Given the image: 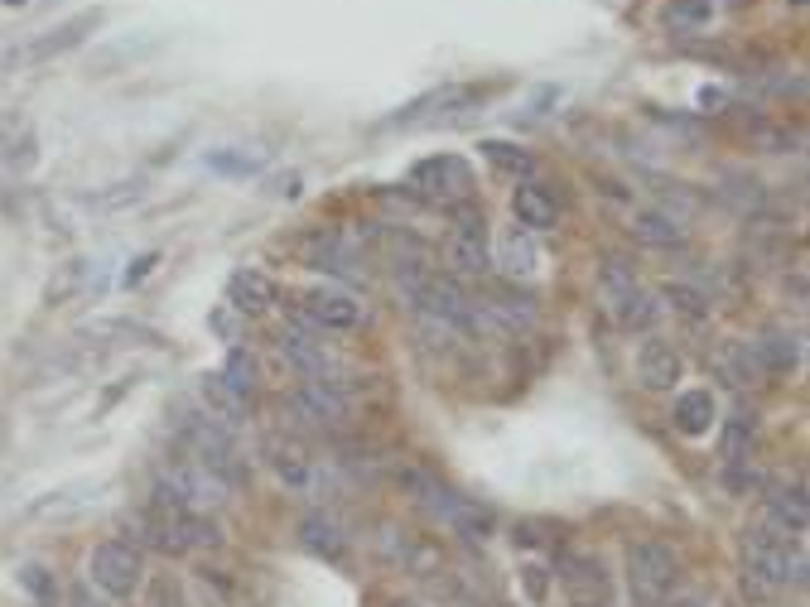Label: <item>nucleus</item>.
Returning a JSON list of instances; mask_svg holds the SVG:
<instances>
[{"label": "nucleus", "mask_w": 810, "mask_h": 607, "mask_svg": "<svg viewBox=\"0 0 810 607\" xmlns=\"http://www.w3.org/2000/svg\"><path fill=\"white\" fill-rule=\"evenodd\" d=\"M675 573H680V565H675V555L661 540H637V545H627V589H633V598L641 607L666 603L675 589Z\"/></svg>", "instance_id": "nucleus-1"}, {"label": "nucleus", "mask_w": 810, "mask_h": 607, "mask_svg": "<svg viewBox=\"0 0 810 607\" xmlns=\"http://www.w3.org/2000/svg\"><path fill=\"white\" fill-rule=\"evenodd\" d=\"M87 579L93 589H101L107 598H131L145 579V559H140V545L131 540H101L87 559Z\"/></svg>", "instance_id": "nucleus-2"}, {"label": "nucleus", "mask_w": 810, "mask_h": 607, "mask_svg": "<svg viewBox=\"0 0 810 607\" xmlns=\"http://www.w3.org/2000/svg\"><path fill=\"white\" fill-rule=\"evenodd\" d=\"M410 194L420 202H444V208H454V202L472 198V169L458 160V154H430V160H420L410 169Z\"/></svg>", "instance_id": "nucleus-3"}, {"label": "nucleus", "mask_w": 810, "mask_h": 607, "mask_svg": "<svg viewBox=\"0 0 810 607\" xmlns=\"http://www.w3.org/2000/svg\"><path fill=\"white\" fill-rule=\"evenodd\" d=\"M160 482L188 506V511H212V506H222V501H228V492H232L228 482H222L212 468H202L194 454L169 458L164 472H160Z\"/></svg>", "instance_id": "nucleus-4"}, {"label": "nucleus", "mask_w": 810, "mask_h": 607, "mask_svg": "<svg viewBox=\"0 0 810 607\" xmlns=\"http://www.w3.org/2000/svg\"><path fill=\"white\" fill-rule=\"evenodd\" d=\"M290 410H295L304 424H319V430L353 420V400H347L343 381H299V386L290 391Z\"/></svg>", "instance_id": "nucleus-5"}, {"label": "nucleus", "mask_w": 810, "mask_h": 607, "mask_svg": "<svg viewBox=\"0 0 810 607\" xmlns=\"http://www.w3.org/2000/svg\"><path fill=\"white\" fill-rule=\"evenodd\" d=\"M295 319L319 333H353L363 323V304L343 289H309V295H299Z\"/></svg>", "instance_id": "nucleus-6"}, {"label": "nucleus", "mask_w": 810, "mask_h": 607, "mask_svg": "<svg viewBox=\"0 0 810 607\" xmlns=\"http://www.w3.org/2000/svg\"><path fill=\"white\" fill-rule=\"evenodd\" d=\"M101 25V10H83V15H73V20H63L59 29H49V34H39L34 44H25V49H15V53H5L0 63H49V59H59V53L68 49H77V44L87 39Z\"/></svg>", "instance_id": "nucleus-7"}, {"label": "nucleus", "mask_w": 810, "mask_h": 607, "mask_svg": "<svg viewBox=\"0 0 810 607\" xmlns=\"http://www.w3.org/2000/svg\"><path fill=\"white\" fill-rule=\"evenodd\" d=\"M261 458L270 463V472H275L280 487H290V492H309V482H314V463H309V454H304L295 438H285V434H266Z\"/></svg>", "instance_id": "nucleus-8"}, {"label": "nucleus", "mask_w": 810, "mask_h": 607, "mask_svg": "<svg viewBox=\"0 0 810 607\" xmlns=\"http://www.w3.org/2000/svg\"><path fill=\"white\" fill-rule=\"evenodd\" d=\"M512 218L521 232H550L560 222V202L550 194L545 184H536V178H521V184L512 188Z\"/></svg>", "instance_id": "nucleus-9"}, {"label": "nucleus", "mask_w": 810, "mask_h": 607, "mask_svg": "<svg viewBox=\"0 0 810 607\" xmlns=\"http://www.w3.org/2000/svg\"><path fill=\"white\" fill-rule=\"evenodd\" d=\"M444 265L464 280H488L492 275V246L482 232H449L444 236Z\"/></svg>", "instance_id": "nucleus-10"}, {"label": "nucleus", "mask_w": 810, "mask_h": 607, "mask_svg": "<svg viewBox=\"0 0 810 607\" xmlns=\"http://www.w3.org/2000/svg\"><path fill=\"white\" fill-rule=\"evenodd\" d=\"M709 371H714L724 386H752V381L762 376V367H758V352H752V343H742V337H728V343H719L714 352H709Z\"/></svg>", "instance_id": "nucleus-11"}, {"label": "nucleus", "mask_w": 810, "mask_h": 607, "mask_svg": "<svg viewBox=\"0 0 810 607\" xmlns=\"http://www.w3.org/2000/svg\"><path fill=\"white\" fill-rule=\"evenodd\" d=\"M752 352H758V367L762 376H791L796 367H801V333L791 329H762V337L752 343Z\"/></svg>", "instance_id": "nucleus-12"}, {"label": "nucleus", "mask_w": 810, "mask_h": 607, "mask_svg": "<svg viewBox=\"0 0 810 607\" xmlns=\"http://www.w3.org/2000/svg\"><path fill=\"white\" fill-rule=\"evenodd\" d=\"M299 545L309 549L314 559H323V565H347V535H343V525H338L333 516H323V511H309L299 521Z\"/></svg>", "instance_id": "nucleus-13"}, {"label": "nucleus", "mask_w": 810, "mask_h": 607, "mask_svg": "<svg viewBox=\"0 0 810 607\" xmlns=\"http://www.w3.org/2000/svg\"><path fill=\"white\" fill-rule=\"evenodd\" d=\"M714 194L724 208H734L738 218H758V212L768 208V188H762V178L748 174V169H724Z\"/></svg>", "instance_id": "nucleus-14"}, {"label": "nucleus", "mask_w": 810, "mask_h": 607, "mask_svg": "<svg viewBox=\"0 0 810 607\" xmlns=\"http://www.w3.org/2000/svg\"><path fill=\"white\" fill-rule=\"evenodd\" d=\"M228 304L236 313H246V319H261V313H270V304H275V280L266 270H236L228 280Z\"/></svg>", "instance_id": "nucleus-15"}, {"label": "nucleus", "mask_w": 810, "mask_h": 607, "mask_svg": "<svg viewBox=\"0 0 810 607\" xmlns=\"http://www.w3.org/2000/svg\"><path fill=\"white\" fill-rule=\"evenodd\" d=\"M685 376V362L671 343H647L637 352V381L647 391H675V381Z\"/></svg>", "instance_id": "nucleus-16"}, {"label": "nucleus", "mask_w": 810, "mask_h": 607, "mask_svg": "<svg viewBox=\"0 0 810 607\" xmlns=\"http://www.w3.org/2000/svg\"><path fill=\"white\" fill-rule=\"evenodd\" d=\"M627 232H633L641 246H651V251H680V246H685V222L666 218L661 208L633 212V227H627Z\"/></svg>", "instance_id": "nucleus-17"}, {"label": "nucleus", "mask_w": 810, "mask_h": 607, "mask_svg": "<svg viewBox=\"0 0 810 607\" xmlns=\"http://www.w3.org/2000/svg\"><path fill=\"white\" fill-rule=\"evenodd\" d=\"M560 579H565V589L574 593L579 607L608 603V573H603V565H593V559H565V565H560Z\"/></svg>", "instance_id": "nucleus-18"}, {"label": "nucleus", "mask_w": 810, "mask_h": 607, "mask_svg": "<svg viewBox=\"0 0 810 607\" xmlns=\"http://www.w3.org/2000/svg\"><path fill=\"white\" fill-rule=\"evenodd\" d=\"M198 396H202V410H208L218 424H228V430H236V424L246 420V410H251V400H242V396H236V391L228 386V381L212 376V371L198 381Z\"/></svg>", "instance_id": "nucleus-19"}, {"label": "nucleus", "mask_w": 810, "mask_h": 607, "mask_svg": "<svg viewBox=\"0 0 810 607\" xmlns=\"http://www.w3.org/2000/svg\"><path fill=\"white\" fill-rule=\"evenodd\" d=\"M714 391H680L675 396V410H671V420H675V430L680 434H690V438H700L714 430Z\"/></svg>", "instance_id": "nucleus-20"}, {"label": "nucleus", "mask_w": 810, "mask_h": 607, "mask_svg": "<svg viewBox=\"0 0 810 607\" xmlns=\"http://www.w3.org/2000/svg\"><path fill=\"white\" fill-rule=\"evenodd\" d=\"M444 525L458 540H468V545H488L492 525H498V521H492L488 506H478V501H468V497H454V506H449V516H444Z\"/></svg>", "instance_id": "nucleus-21"}, {"label": "nucleus", "mask_w": 810, "mask_h": 607, "mask_svg": "<svg viewBox=\"0 0 810 607\" xmlns=\"http://www.w3.org/2000/svg\"><path fill=\"white\" fill-rule=\"evenodd\" d=\"M752 438H758V414L734 410L724 420V430H719V458H724L728 468L748 463V458H752Z\"/></svg>", "instance_id": "nucleus-22"}, {"label": "nucleus", "mask_w": 810, "mask_h": 607, "mask_svg": "<svg viewBox=\"0 0 810 607\" xmlns=\"http://www.w3.org/2000/svg\"><path fill=\"white\" fill-rule=\"evenodd\" d=\"M768 521H772V525H782V531H786V535H796V540L806 535L810 511H806V487H801V482H796V487L772 492V497H768Z\"/></svg>", "instance_id": "nucleus-23"}, {"label": "nucleus", "mask_w": 810, "mask_h": 607, "mask_svg": "<svg viewBox=\"0 0 810 607\" xmlns=\"http://www.w3.org/2000/svg\"><path fill=\"white\" fill-rule=\"evenodd\" d=\"M661 25L671 34H700L704 25H714V0H666Z\"/></svg>", "instance_id": "nucleus-24"}, {"label": "nucleus", "mask_w": 810, "mask_h": 607, "mask_svg": "<svg viewBox=\"0 0 810 607\" xmlns=\"http://www.w3.org/2000/svg\"><path fill=\"white\" fill-rule=\"evenodd\" d=\"M661 304H671L680 319H695V323L714 313V299H709L700 285H690V280H666V285H661Z\"/></svg>", "instance_id": "nucleus-25"}, {"label": "nucleus", "mask_w": 810, "mask_h": 607, "mask_svg": "<svg viewBox=\"0 0 810 607\" xmlns=\"http://www.w3.org/2000/svg\"><path fill=\"white\" fill-rule=\"evenodd\" d=\"M641 280H637V265L633 261H623V256H603V265H599V295L603 304L613 309L617 299L627 295V289H637Z\"/></svg>", "instance_id": "nucleus-26"}, {"label": "nucleus", "mask_w": 810, "mask_h": 607, "mask_svg": "<svg viewBox=\"0 0 810 607\" xmlns=\"http://www.w3.org/2000/svg\"><path fill=\"white\" fill-rule=\"evenodd\" d=\"M492 265H502L512 280L531 275V270H536V246H531V236H526L521 227L506 232V236H502V251L492 256Z\"/></svg>", "instance_id": "nucleus-27"}, {"label": "nucleus", "mask_w": 810, "mask_h": 607, "mask_svg": "<svg viewBox=\"0 0 810 607\" xmlns=\"http://www.w3.org/2000/svg\"><path fill=\"white\" fill-rule=\"evenodd\" d=\"M608 313H613V319L623 323L627 333H637V329H651V323H656V313H661V309H656V299H651L647 289L637 285V289H627V295L617 299V304H613V309H608Z\"/></svg>", "instance_id": "nucleus-28"}, {"label": "nucleus", "mask_w": 810, "mask_h": 607, "mask_svg": "<svg viewBox=\"0 0 810 607\" xmlns=\"http://www.w3.org/2000/svg\"><path fill=\"white\" fill-rule=\"evenodd\" d=\"M218 376L228 381V386H232L242 400H251V396H256V381H261V371H256V357L246 352V347H232V352H228V362H222Z\"/></svg>", "instance_id": "nucleus-29"}, {"label": "nucleus", "mask_w": 810, "mask_h": 607, "mask_svg": "<svg viewBox=\"0 0 810 607\" xmlns=\"http://www.w3.org/2000/svg\"><path fill=\"white\" fill-rule=\"evenodd\" d=\"M482 160L498 169V174H512L516 184L531 174V154H526L521 145H512V140H482Z\"/></svg>", "instance_id": "nucleus-30"}, {"label": "nucleus", "mask_w": 810, "mask_h": 607, "mask_svg": "<svg viewBox=\"0 0 810 607\" xmlns=\"http://www.w3.org/2000/svg\"><path fill=\"white\" fill-rule=\"evenodd\" d=\"M208 169L232 174V178H251V174H261V169H266V150H242V145H232V150H212Z\"/></svg>", "instance_id": "nucleus-31"}, {"label": "nucleus", "mask_w": 810, "mask_h": 607, "mask_svg": "<svg viewBox=\"0 0 810 607\" xmlns=\"http://www.w3.org/2000/svg\"><path fill=\"white\" fill-rule=\"evenodd\" d=\"M15 579H20V589H25L34 603H44V607L59 603V573H53L49 565H20Z\"/></svg>", "instance_id": "nucleus-32"}, {"label": "nucleus", "mask_w": 810, "mask_h": 607, "mask_svg": "<svg viewBox=\"0 0 810 607\" xmlns=\"http://www.w3.org/2000/svg\"><path fill=\"white\" fill-rule=\"evenodd\" d=\"M83 285V261H68L63 265V275H53L49 280V289H44V304H53V309H59L63 299H73V289Z\"/></svg>", "instance_id": "nucleus-33"}, {"label": "nucleus", "mask_w": 810, "mask_h": 607, "mask_svg": "<svg viewBox=\"0 0 810 607\" xmlns=\"http://www.w3.org/2000/svg\"><path fill=\"white\" fill-rule=\"evenodd\" d=\"M0 154H5V164H15V169H29L34 160H39V140H34V131L25 126V131L15 135V140L5 145V150H0Z\"/></svg>", "instance_id": "nucleus-34"}, {"label": "nucleus", "mask_w": 810, "mask_h": 607, "mask_svg": "<svg viewBox=\"0 0 810 607\" xmlns=\"http://www.w3.org/2000/svg\"><path fill=\"white\" fill-rule=\"evenodd\" d=\"M140 194H145L140 178H126V184H111V194H97L93 208H126V202H135Z\"/></svg>", "instance_id": "nucleus-35"}, {"label": "nucleus", "mask_w": 810, "mask_h": 607, "mask_svg": "<svg viewBox=\"0 0 810 607\" xmlns=\"http://www.w3.org/2000/svg\"><path fill=\"white\" fill-rule=\"evenodd\" d=\"M521 589H526V598H531V603H545V593H550V569L526 565V569H521Z\"/></svg>", "instance_id": "nucleus-36"}, {"label": "nucleus", "mask_w": 810, "mask_h": 607, "mask_svg": "<svg viewBox=\"0 0 810 607\" xmlns=\"http://www.w3.org/2000/svg\"><path fill=\"white\" fill-rule=\"evenodd\" d=\"M512 540H516V549H521V545H526V549H536V545H540V525H536V521L516 525V531H512Z\"/></svg>", "instance_id": "nucleus-37"}, {"label": "nucleus", "mask_w": 810, "mask_h": 607, "mask_svg": "<svg viewBox=\"0 0 810 607\" xmlns=\"http://www.w3.org/2000/svg\"><path fill=\"white\" fill-rule=\"evenodd\" d=\"M155 261H160V256H155V251H150V256H140V261H135V265L126 270V285H140V280L150 275V265H155Z\"/></svg>", "instance_id": "nucleus-38"}, {"label": "nucleus", "mask_w": 810, "mask_h": 607, "mask_svg": "<svg viewBox=\"0 0 810 607\" xmlns=\"http://www.w3.org/2000/svg\"><path fill=\"white\" fill-rule=\"evenodd\" d=\"M275 198H299V174H285V178H275V188H270Z\"/></svg>", "instance_id": "nucleus-39"}, {"label": "nucleus", "mask_w": 810, "mask_h": 607, "mask_svg": "<svg viewBox=\"0 0 810 607\" xmlns=\"http://www.w3.org/2000/svg\"><path fill=\"white\" fill-rule=\"evenodd\" d=\"M68 598H73V607H97V603H93V593H87V583H77V589L68 593Z\"/></svg>", "instance_id": "nucleus-40"}, {"label": "nucleus", "mask_w": 810, "mask_h": 607, "mask_svg": "<svg viewBox=\"0 0 810 607\" xmlns=\"http://www.w3.org/2000/svg\"><path fill=\"white\" fill-rule=\"evenodd\" d=\"M724 92H714V87H704V92H700V107H724Z\"/></svg>", "instance_id": "nucleus-41"}, {"label": "nucleus", "mask_w": 810, "mask_h": 607, "mask_svg": "<svg viewBox=\"0 0 810 607\" xmlns=\"http://www.w3.org/2000/svg\"><path fill=\"white\" fill-rule=\"evenodd\" d=\"M212 329H218V333H228V337H232V319H228V313H212ZM232 343H236V337H232Z\"/></svg>", "instance_id": "nucleus-42"}, {"label": "nucleus", "mask_w": 810, "mask_h": 607, "mask_svg": "<svg viewBox=\"0 0 810 607\" xmlns=\"http://www.w3.org/2000/svg\"><path fill=\"white\" fill-rule=\"evenodd\" d=\"M656 607H704L700 598H680V603H656Z\"/></svg>", "instance_id": "nucleus-43"}, {"label": "nucleus", "mask_w": 810, "mask_h": 607, "mask_svg": "<svg viewBox=\"0 0 810 607\" xmlns=\"http://www.w3.org/2000/svg\"><path fill=\"white\" fill-rule=\"evenodd\" d=\"M396 607H420V603H396Z\"/></svg>", "instance_id": "nucleus-44"}, {"label": "nucleus", "mask_w": 810, "mask_h": 607, "mask_svg": "<svg viewBox=\"0 0 810 607\" xmlns=\"http://www.w3.org/2000/svg\"><path fill=\"white\" fill-rule=\"evenodd\" d=\"M791 5H806V0H791Z\"/></svg>", "instance_id": "nucleus-45"}]
</instances>
